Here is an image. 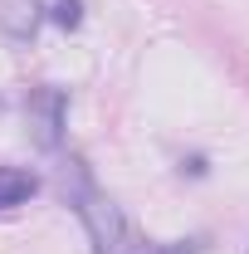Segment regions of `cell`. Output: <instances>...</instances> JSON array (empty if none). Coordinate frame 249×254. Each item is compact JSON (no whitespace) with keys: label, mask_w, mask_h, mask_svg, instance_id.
Here are the masks:
<instances>
[{"label":"cell","mask_w":249,"mask_h":254,"mask_svg":"<svg viewBox=\"0 0 249 254\" xmlns=\"http://www.w3.org/2000/svg\"><path fill=\"white\" fill-rule=\"evenodd\" d=\"M73 210H78V220H83L88 240H93V254H118L123 250V235H127L123 210L98 186H88L83 176H78V186H73Z\"/></svg>","instance_id":"6da1fadb"},{"label":"cell","mask_w":249,"mask_h":254,"mask_svg":"<svg viewBox=\"0 0 249 254\" xmlns=\"http://www.w3.org/2000/svg\"><path fill=\"white\" fill-rule=\"evenodd\" d=\"M39 190V176L25 166H0V210H15V205H30V195Z\"/></svg>","instance_id":"277c9868"},{"label":"cell","mask_w":249,"mask_h":254,"mask_svg":"<svg viewBox=\"0 0 249 254\" xmlns=\"http://www.w3.org/2000/svg\"><path fill=\"white\" fill-rule=\"evenodd\" d=\"M147 254H166V250H147Z\"/></svg>","instance_id":"8992f818"},{"label":"cell","mask_w":249,"mask_h":254,"mask_svg":"<svg viewBox=\"0 0 249 254\" xmlns=\"http://www.w3.org/2000/svg\"><path fill=\"white\" fill-rule=\"evenodd\" d=\"M54 20H59L63 30H78V25H83V5H78V0H59V5H54Z\"/></svg>","instance_id":"5b68a950"},{"label":"cell","mask_w":249,"mask_h":254,"mask_svg":"<svg viewBox=\"0 0 249 254\" xmlns=\"http://www.w3.org/2000/svg\"><path fill=\"white\" fill-rule=\"evenodd\" d=\"M0 30L15 44L34 39V30H39V0H0Z\"/></svg>","instance_id":"3957f363"},{"label":"cell","mask_w":249,"mask_h":254,"mask_svg":"<svg viewBox=\"0 0 249 254\" xmlns=\"http://www.w3.org/2000/svg\"><path fill=\"white\" fill-rule=\"evenodd\" d=\"M63 118H68V98L54 83H44V88H34L25 98V137L39 152H54L63 142Z\"/></svg>","instance_id":"7a4b0ae2"}]
</instances>
